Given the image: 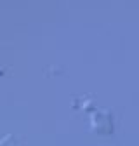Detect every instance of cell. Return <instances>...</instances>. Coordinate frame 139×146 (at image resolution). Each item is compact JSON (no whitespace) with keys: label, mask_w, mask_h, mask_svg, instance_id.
I'll return each instance as SVG.
<instances>
[{"label":"cell","mask_w":139,"mask_h":146,"mask_svg":"<svg viewBox=\"0 0 139 146\" xmlns=\"http://www.w3.org/2000/svg\"><path fill=\"white\" fill-rule=\"evenodd\" d=\"M0 146H19V143L16 141L14 136H5L2 141H0Z\"/></svg>","instance_id":"1"}]
</instances>
